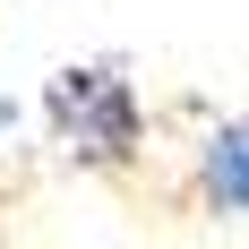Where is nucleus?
<instances>
[{"label": "nucleus", "instance_id": "f03ea898", "mask_svg": "<svg viewBox=\"0 0 249 249\" xmlns=\"http://www.w3.org/2000/svg\"><path fill=\"white\" fill-rule=\"evenodd\" d=\"M206 198H215V215H241V198H249L241 129H215V138H206Z\"/></svg>", "mask_w": 249, "mask_h": 249}, {"label": "nucleus", "instance_id": "f257e3e1", "mask_svg": "<svg viewBox=\"0 0 249 249\" xmlns=\"http://www.w3.org/2000/svg\"><path fill=\"white\" fill-rule=\"evenodd\" d=\"M52 129H60V146L77 163H129L138 155V95H129L121 69H60L52 77Z\"/></svg>", "mask_w": 249, "mask_h": 249}]
</instances>
